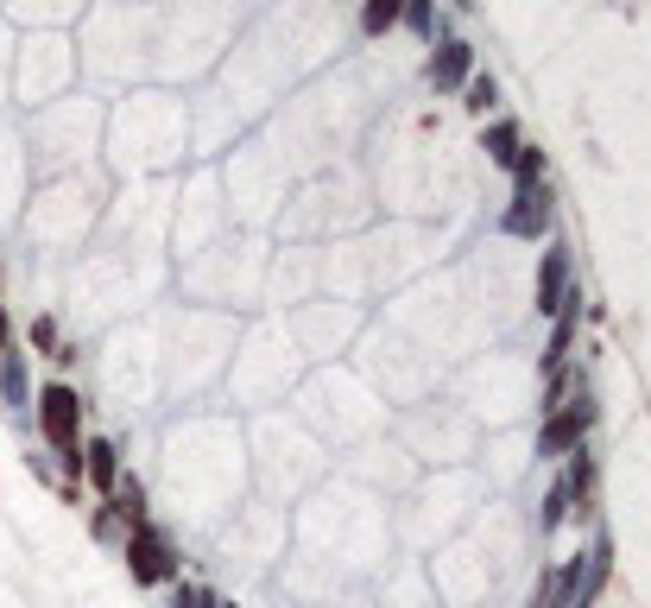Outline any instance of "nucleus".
Instances as JSON below:
<instances>
[{
    "mask_svg": "<svg viewBox=\"0 0 651 608\" xmlns=\"http://www.w3.org/2000/svg\"><path fill=\"white\" fill-rule=\"evenodd\" d=\"M544 184L537 178H519V210H512V229H519V235H532V229H544Z\"/></svg>",
    "mask_w": 651,
    "mask_h": 608,
    "instance_id": "4",
    "label": "nucleus"
},
{
    "mask_svg": "<svg viewBox=\"0 0 651 608\" xmlns=\"http://www.w3.org/2000/svg\"><path fill=\"white\" fill-rule=\"evenodd\" d=\"M589 419H594L589 394H582V399H563V406H557V419H551V425H544V437H537V444H544V456L569 451V444H576V437L589 431Z\"/></svg>",
    "mask_w": 651,
    "mask_h": 608,
    "instance_id": "3",
    "label": "nucleus"
},
{
    "mask_svg": "<svg viewBox=\"0 0 651 608\" xmlns=\"http://www.w3.org/2000/svg\"><path fill=\"white\" fill-rule=\"evenodd\" d=\"M462 70H469V45H449L443 58L430 63V77H437L443 90H449V83H462Z\"/></svg>",
    "mask_w": 651,
    "mask_h": 608,
    "instance_id": "6",
    "label": "nucleus"
},
{
    "mask_svg": "<svg viewBox=\"0 0 651 608\" xmlns=\"http://www.w3.org/2000/svg\"><path fill=\"white\" fill-rule=\"evenodd\" d=\"M178 608H209V596H197V589H178Z\"/></svg>",
    "mask_w": 651,
    "mask_h": 608,
    "instance_id": "10",
    "label": "nucleus"
},
{
    "mask_svg": "<svg viewBox=\"0 0 651 608\" xmlns=\"http://www.w3.org/2000/svg\"><path fill=\"white\" fill-rule=\"evenodd\" d=\"M399 13H405V0H367V13H360V26H367V32H386L392 20H399Z\"/></svg>",
    "mask_w": 651,
    "mask_h": 608,
    "instance_id": "7",
    "label": "nucleus"
},
{
    "mask_svg": "<svg viewBox=\"0 0 651 608\" xmlns=\"http://www.w3.org/2000/svg\"><path fill=\"white\" fill-rule=\"evenodd\" d=\"M557 292H563V254H551V267H544V285H537V311H557Z\"/></svg>",
    "mask_w": 651,
    "mask_h": 608,
    "instance_id": "8",
    "label": "nucleus"
},
{
    "mask_svg": "<svg viewBox=\"0 0 651 608\" xmlns=\"http://www.w3.org/2000/svg\"><path fill=\"white\" fill-rule=\"evenodd\" d=\"M83 469H90V482H95V488H115V482H120L115 444H102V437H95V444H83Z\"/></svg>",
    "mask_w": 651,
    "mask_h": 608,
    "instance_id": "5",
    "label": "nucleus"
},
{
    "mask_svg": "<svg viewBox=\"0 0 651 608\" xmlns=\"http://www.w3.org/2000/svg\"><path fill=\"white\" fill-rule=\"evenodd\" d=\"M127 564H133V577L140 583H165L171 577V546L146 533V526H133V539H127Z\"/></svg>",
    "mask_w": 651,
    "mask_h": 608,
    "instance_id": "2",
    "label": "nucleus"
},
{
    "mask_svg": "<svg viewBox=\"0 0 651 608\" xmlns=\"http://www.w3.org/2000/svg\"><path fill=\"white\" fill-rule=\"evenodd\" d=\"M0 355H7V311H0Z\"/></svg>",
    "mask_w": 651,
    "mask_h": 608,
    "instance_id": "11",
    "label": "nucleus"
},
{
    "mask_svg": "<svg viewBox=\"0 0 651 608\" xmlns=\"http://www.w3.org/2000/svg\"><path fill=\"white\" fill-rule=\"evenodd\" d=\"M569 494H582V501H594V463H589V451L576 456V482H569Z\"/></svg>",
    "mask_w": 651,
    "mask_h": 608,
    "instance_id": "9",
    "label": "nucleus"
},
{
    "mask_svg": "<svg viewBox=\"0 0 651 608\" xmlns=\"http://www.w3.org/2000/svg\"><path fill=\"white\" fill-rule=\"evenodd\" d=\"M38 425H45V437H51L63 456H76V437H83V399L70 394L63 381H51V387L38 394Z\"/></svg>",
    "mask_w": 651,
    "mask_h": 608,
    "instance_id": "1",
    "label": "nucleus"
}]
</instances>
